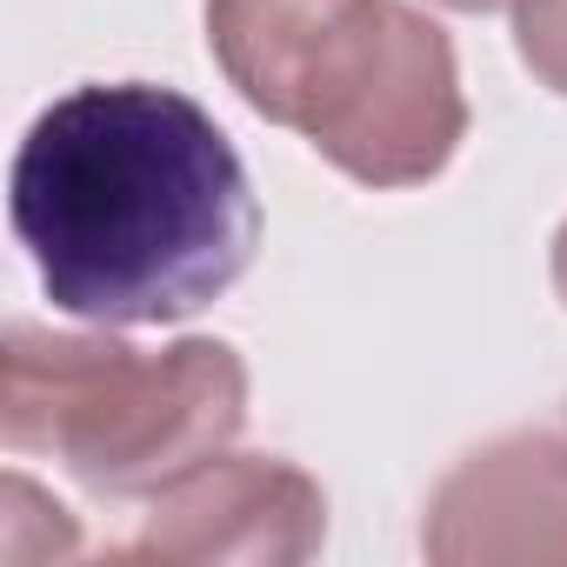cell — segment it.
I'll return each instance as SVG.
<instances>
[{
  "label": "cell",
  "instance_id": "obj_1",
  "mask_svg": "<svg viewBox=\"0 0 567 567\" xmlns=\"http://www.w3.org/2000/svg\"><path fill=\"white\" fill-rule=\"evenodd\" d=\"M8 220L61 315L167 328L254 260L260 207L214 114L154 81L61 94L21 141Z\"/></svg>",
  "mask_w": 567,
  "mask_h": 567
},
{
  "label": "cell",
  "instance_id": "obj_2",
  "mask_svg": "<svg viewBox=\"0 0 567 567\" xmlns=\"http://www.w3.org/2000/svg\"><path fill=\"white\" fill-rule=\"evenodd\" d=\"M227 87L361 187H421L467 141L454 41L408 0H207Z\"/></svg>",
  "mask_w": 567,
  "mask_h": 567
},
{
  "label": "cell",
  "instance_id": "obj_3",
  "mask_svg": "<svg viewBox=\"0 0 567 567\" xmlns=\"http://www.w3.org/2000/svg\"><path fill=\"white\" fill-rule=\"evenodd\" d=\"M247 427V361L227 341L134 348L114 334H48L14 321L0 341V441L61 461L87 494L134 501L227 454Z\"/></svg>",
  "mask_w": 567,
  "mask_h": 567
},
{
  "label": "cell",
  "instance_id": "obj_4",
  "mask_svg": "<svg viewBox=\"0 0 567 567\" xmlns=\"http://www.w3.org/2000/svg\"><path fill=\"white\" fill-rule=\"evenodd\" d=\"M328 540V494L280 454H214L154 494L114 560L147 567H301Z\"/></svg>",
  "mask_w": 567,
  "mask_h": 567
},
{
  "label": "cell",
  "instance_id": "obj_5",
  "mask_svg": "<svg viewBox=\"0 0 567 567\" xmlns=\"http://www.w3.org/2000/svg\"><path fill=\"white\" fill-rule=\"evenodd\" d=\"M421 554L434 567H567V441L501 434L474 447L434 487Z\"/></svg>",
  "mask_w": 567,
  "mask_h": 567
},
{
  "label": "cell",
  "instance_id": "obj_6",
  "mask_svg": "<svg viewBox=\"0 0 567 567\" xmlns=\"http://www.w3.org/2000/svg\"><path fill=\"white\" fill-rule=\"evenodd\" d=\"M514 8V48L540 87L567 101V0H507Z\"/></svg>",
  "mask_w": 567,
  "mask_h": 567
},
{
  "label": "cell",
  "instance_id": "obj_7",
  "mask_svg": "<svg viewBox=\"0 0 567 567\" xmlns=\"http://www.w3.org/2000/svg\"><path fill=\"white\" fill-rule=\"evenodd\" d=\"M554 295H560V308H567V220H560V234H554Z\"/></svg>",
  "mask_w": 567,
  "mask_h": 567
},
{
  "label": "cell",
  "instance_id": "obj_8",
  "mask_svg": "<svg viewBox=\"0 0 567 567\" xmlns=\"http://www.w3.org/2000/svg\"><path fill=\"white\" fill-rule=\"evenodd\" d=\"M441 8H454V14H494L501 0H441Z\"/></svg>",
  "mask_w": 567,
  "mask_h": 567
}]
</instances>
